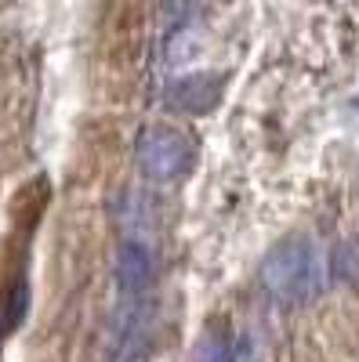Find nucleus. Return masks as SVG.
Wrapping results in <instances>:
<instances>
[{
    "label": "nucleus",
    "mask_w": 359,
    "mask_h": 362,
    "mask_svg": "<svg viewBox=\"0 0 359 362\" xmlns=\"http://www.w3.org/2000/svg\"><path fill=\"white\" fill-rule=\"evenodd\" d=\"M261 283L283 305H302L319 290V254L312 239L287 235L265 254L261 261Z\"/></svg>",
    "instance_id": "f257e3e1"
},
{
    "label": "nucleus",
    "mask_w": 359,
    "mask_h": 362,
    "mask_svg": "<svg viewBox=\"0 0 359 362\" xmlns=\"http://www.w3.org/2000/svg\"><path fill=\"white\" fill-rule=\"evenodd\" d=\"M222 90H225V80L215 76V73H193V76H182L167 87V105H174L178 112H211L218 102H222Z\"/></svg>",
    "instance_id": "7ed1b4c3"
},
{
    "label": "nucleus",
    "mask_w": 359,
    "mask_h": 362,
    "mask_svg": "<svg viewBox=\"0 0 359 362\" xmlns=\"http://www.w3.org/2000/svg\"><path fill=\"white\" fill-rule=\"evenodd\" d=\"M200 362H236V348L225 337L211 334V337H203V344H200Z\"/></svg>",
    "instance_id": "39448f33"
},
{
    "label": "nucleus",
    "mask_w": 359,
    "mask_h": 362,
    "mask_svg": "<svg viewBox=\"0 0 359 362\" xmlns=\"http://www.w3.org/2000/svg\"><path fill=\"white\" fill-rule=\"evenodd\" d=\"M135 156H138V167L149 181H174L193 167L196 148H193L189 134H182L178 127L156 124V127H145L138 134Z\"/></svg>",
    "instance_id": "f03ea898"
},
{
    "label": "nucleus",
    "mask_w": 359,
    "mask_h": 362,
    "mask_svg": "<svg viewBox=\"0 0 359 362\" xmlns=\"http://www.w3.org/2000/svg\"><path fill=\"white\" fill-rule=\"evenodd\" d=\"M113 272H116V286L124 290L127 297H135V293L149 290V283H153V272H156L153 268V254H149V247L127 239V243H120V250H116Z\"/></svg>",
    "instance_id": "20e7f679"
}]
</instances>
